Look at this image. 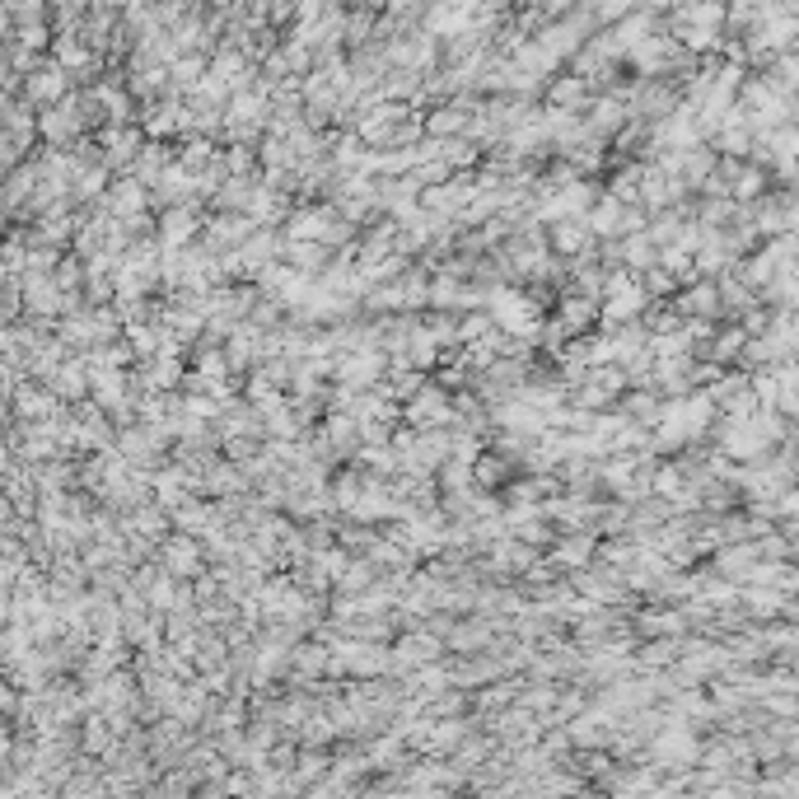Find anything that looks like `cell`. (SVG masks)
<instances>
[{"instance_id": "19", "label": "cell", "mask_w": 799, "mask_h": 799, "mask_svg": "<svg viewBox=\"0 0 799 799\" xmlns=\"http://www.w3.org/2000/svg\"><path fill=\"white\" fill-rule=\"evenodd\" d=\"M594 557H599V538L585 533V528H575L571 538H561V543L552 547V566H566V571H585Z\"/></svg>"}, {"instance_id": "1", "label": "cell", "mask_w": 799, "mask_h": 799, "mask_svg": "<svg viewBox=\"0 0 799 799\" xmlns=\"http://www.w3.org/2000/svg\"><path fill=\"white\" fill-rule=\"evenodd\" d=\"M715 416V398L711 393H692V398H673L655 421V449H683L687 440H701L706 426Z\"/></svg>"}, {"instance_id": "25", "label": "cell", "mask_w": 799, "mask_h": 799, "mask_svg": "<svg viewBox=\"0 0 799 799\" xmlns=\"http://www.w3.org/2000/svg\"><path fill=\"white\" fill-rule=\"evenodd\" d=\"M683 622H687V617L678 613V608H673V613H669V608H650V613L636 617V627H641L645 636H678Z\"/></svg>"}, {"instance_id": "8", "label": "cell", "mask_w": 799, "mask_h": 799, "mask_svg": "<svg viewBox=\"0 0 799 799\" xmlns=\"http://www.w3.org/2000/svg\"><path fill=\"white\" fill-rule=\"evenodd\" d=\"M201 561H206V543H197V533H183V528H178L173 538L159 543V566L169 575H178V580H197Z\"/></svg>"}, {"instance_id": "34", "label": "cell", "mask_w": 799, "mask_h": 799, "mask_svg": "<svg viewBox=\"0 0 799 799\" xmlns=\"http://www.w3.org/2000/svg\"><path fill=\"white\" fill-rule=\"evenodd\" d=\"M757 192H762V178H757L753 169L734 178V201H748V197H757Z\"/></svg>"}, {"instance_id": "32", "label": "cell", "mask_w": 799, "mask_h": 799, "mask_svg": "<svg viewBox=\"0 0 799 799\" xmlns=\"http://www.w3.org/2000/svg\"><path fill=\"white\" fill-rule=\"evenodd\" d=\"M500 477H505V458H500V454H482V458H477V486L496 491Z\"/></svg>"}, {"instance_id": "5", "label": "cell", "mask_w": 799, "mask_h": 799, "mask_svg": "<svg viewBox=\"0 0 799 799\" xmlns=\"http://www.w3.org/2000/svg\"><path fill=\"white\" fill-rule=\"evenodd\" d=\"M351 225L356 220H346L337 206H300V211H290L286 229L290 239H309V243H328V248H337V243H346V234H351Z\"/></svg>"}, {"instance_id": "24", "label": "cell", "mask_w": 799, "mask_h": 799, "mask_svg": "<svg viewBox=\"0 0 799 799\" xmlns=\"http://www.w3.org/2000/svg\"><path fill=\"white\" fill-rule=\"evenodd\" d=\"M472 482H477V463H472V458H458V454L444 458V468H440L444 496H449V491H472Z\"/></svg>"}, {"instance_id": "31", "label": "cell", "mask_w": 799, "mask_h": 799, "mask_svg": "<svg viewBox=\"0 0 799 799\" xmlns=\"http://www.w3.org/2000/svg\"><path fill=\"white\" fill-rule=\"evenodd\" d=\"M739 351H748V332L743 328H734V332H725V337H715V346H711V360H734Z\"/></svg>"}, {"instance_id": "17", "label": "cell", "mask_w": 799, "mask_h": 799, "mask_svg": "<svg viewBox=\"0 0 799 799\" xmlns=\"http://www.w3.org/2000/svg\"><path fill=\"white\" fill-rule=\"evenodd\" d=\"M99 206H103L108 215H117V220H131V215L150 211V192H145L141 178H127V183L108 187V192L99 197Z\"/></svg>"}, {"instance_id": "13", "label": "cell", "mask_w": 799, "mask_h": 799, "mask_svg": "<svg viewBox=\"0 0 799 799\" xmlns=\"http://www.w3.org/2000/svg\"><path fill=\"white\" fill-rule=\"evenodd\" d=\"M43 384L52 388V393H57L61 402H85V398H89V388H94V374H89L85 356H80V360H71V356H66V360H61V365H57V370L47 374Z\"/></svg>"}, {"instance_id": "3", "label": "cell", "mask_w": 799, "mask_h": 799, "mask_svg": "<svg viewBox=\"0 0 799 799\" xmlns=\"http://www.w3.org/2000/svg\"><path fill=\"white\" fill-rule=\"evenodd\" d=\"M491 318H496V328L505 337H519V342H533V337H543V304L533 300V295H519V290H496L491 295Z\"/></svg>"}, {"instance_id": "9", "label": "cell", "mask_w": 799, "mask_h": 799, "mask_svg": "<svg viewBox=\"0 0 799 799\" xmlns=\"http://www.w3.org/2000/svg\"><path fill=\"white\" fill-rule=\"evenodd\" d=\"M388 374V360L374 351V346H356V351H342L337 356V384H351V388H374L379 379Z\"/></svg>"}, {"instance_id": "20", "label": "cell", "mask_w": 799, "mask_h": 799, "mask_svg": "<svg viewBox=\"0 0 799 799\" xmlns=\"http://www.w3.org/2000/svg\"><path fill=\"white\" fill-rule=\"evenodd\" d=\"M197 229H201L197 211H192V201H183V206H173V211L159 220V239L169 243V248H187Z\"/></svg>"}, {"instance_id": "27", "label": "cell", "mask_w": 799, "mask_h": 799, "mask_svg": "<svg viewBox=\"0 0 799 799\" xmlns=\"http://www.w3.org/2000/svg\"><path fill=\"white\" fill-rule=\"evenodd\" d=\"M720 309V290L715 286H692L678 300V314H692V318H706V314H715Z\"/></svg>"}, {"instance_id": "33", "label": "cell", "mask_w": 799, "mask_h": 799, "mask_svg": "<svg viewBox=\"0 0 799 799\" xmlns=\"http://www.w3.org/2000/svg\"><path fill=\"white\" fill-rule=\"evenodd\" d=\"M673 655H678V650H673V641H655L641 659L650 664V669H664V664H673Z\"/></svg>"}, {"instance_id": "11", "label": "cell", "mask_w": 799, "mask_h": 799, "mask_svg": "<svg viewBox=\"0 0 799 799\" xmlns=\"http://www.w3.org/2000/svg\"><path fill=\"white\" fill-rule=\"evenodd\" d=\"M10 402H15V421H24V426L57 421V416H61V398L47 384L43 388H38V384H19L15 393H10Z\"/></svg>"}, {"instance_id": "22", "label": "cell", "mask_w": 799, "mask_h": 799, "mask_svg": "<svg viewBox=\"0 0 799 799\" xmlns=\"http://www.w3.org/2000/svg\"><path fill=\"white\" fill-rule=\"evenodd\" d=\"M220 519V510H206L201 500H183V505H173V528H183V533H206V528Z\"/></svg>"}, {"instance_id": "16", "label": "cell", "mask_w": 799, "mask_h": 799, "mask_svg": "<svg viewBox=\"0 0 799 799\" xmlns=\"http://www.w3.org/2000/svg\"><path fill=\"white\" fill-rule=\"evenodd\" d=\"M594 225H589L585 215H571V220H557L552 225V253L557 257H585L594 253Z\"/></svg>"}, {"instance_id": "2", "label": "cell", "mask_w": 799, "mask_h": 799, "mask_svg": "<svg viewBox=\"0 0 799 799\" xmlns=\"http://www.w3.org/2000/svg\"><path fill=\"white\" fill-rule=\"evenodd\" d=\"M781 435L785 426L776 412H743V416H729V426H720V449L734 458H757Z\"/></svg>"}, {"instance_id": "12", "label": "cell", "mask_w": 799, "mask_h": 799, "mask_svg": "<svg viewBox=\"0 0 799 799\" xmlns=\"http://www.w3.org/2000/svg\"><path fill=\"white\" fill-rule=\"evenodd\" d=\"M566 734H571L575 748H603V743L617 734V715L603 706V711H580L566 720Z\"/></svg>"}, {"instance_id": "26", "label": "cell", "mask_w": 799, "mask_h": 799, "mask_svg": "<svg viewBox=\"0 0 799 799\" xmlns=\"http://www.w3.org/2000/svg\"><path fill=\"white\" fill-rule=\"evenodd\" d=\"M757 225L767 234H785V229L799 225V201H767V211L757 215Z\"/></svg>"}, {"instance_id": "29", "label": "cell", "mask_w": 799, "mask_h": 799, "mask_svg": "<svg viewBox=\"0 0 799 799\" xmlns=\"http://www.w3.org/2000/svg\"><path fill=\"white\" fill-rule=\"evenodd\" d=\"M659 412H664V407H659V402L650 398V393H636V398L627 402V416L636 421V426H655Z\"/></svg>"}, {"instance_id": "23", "label": "cell", "mask_w": 799, "mask_h": 799, "mask_svg": "<svg viewBox=\"0 0 799 799\" xmlns=\"http://www.w3.org/2000/svg\"><path fill=\"white\" fill-rule=\"evenodd\" d=\"M281 257H286L290 267H300V272H314V267H323V262H328V243L286 239V248H281Z\"/></svg>"}, {"instance_id": "21", "label": "cell", "mask_w": 799, "mask_h": 799, "mask_svg": "<svg viewBox=\"0 0 799 799\" xmlns=\"http://www.w3.org/2000/svg\"><path fill=\"white\" fill-rule=\"evenodd\" d=\"M617 257L636 267V272H650L655 267V239H650V229H636L627 243H617Z\"/></svg>"}, {"instance_id": "10", "label": "cell", "mask_w": 799, "mask_h": 799, "mask_svg": "<svg viewBox=\"0 0 799 799\" xmlns=\"http://www.w3.org/2000/svg\"><path fill=\"white\" fill-rule=\"evenodd\" d=\"M650 753H655L659 767H687V762L701 757V748L683 720H669V729H659L655 739H650Z\"/></svg>"}, {"instance_id": "14", "label": "cell", "mask_w": 799, "mask_h": 799, "mask_svg": "<svg viewBox=\"0 0 799 799\" xmlns=\"http://www.w3.org/2000/svg\"><path fill=\"white\" fill-rule=\"evenodd\" d=\"M257 229V220L248 211H229V215H215L211 225H206V248L211 253H234L248 234Z\"/></svg>"}, {"instance_id": "15", "label": "cell", "mask_w": 799, "mask_h": 799, "mask_svg": "<svg viewBox=\"0 0 799 799\" xmlns=\"http://www.w3.org/2000/svg\"><path fill=\"white\" fill-rule=\"evenodd\" d=\"M552 318H557L571 337H585V332L599 323V300L585 295V290H571V295H561V300H557V314H552Z\"/></svg>"}, {"instance_id": "7", "label": "cell", "mask_w": 799, "mask_h": 799, "mask_svg": "<svg viewBox=\"0 0 799 799\" xmlns=\"http://www.w3.org/2000/svg\"><path fill=\"white\" fill-rule=\"evenodd\" d=\"M402 416L412 421V430L454 426V398H449L444 388H416L412 398L402 402Z\"/></svg>"}, {"instance_id": "4", "label": "cell", "mask_w": 799, "mask_h": 799, "mask_svg": "<svg viewBox=\"0 0 799 799\" xmlns=\"http://www.w3.org/2000/svg\"><path fill=\"white\" fill-rule=\"evenodd\" d=\"M645 309H650V290H645L641 276L608 272V286H603V300H599L603 323H608V328H622V323H636Z\"/></svg>"}, {"instance_id": "30", "label": "cell", "mask_w": 799, "mask_h": 799, "mask_svg": "<svg viewBox=\"0 0 799 799\" xmlns=\"http://www.w3.org/2000/svg\"><path fill=\"white\" fill-rule=\"evenodd\" d=\"M486 622H468V627H449V645L454 650H472V645H486Z\"/></svg>"}, {"instance_id": "6", "label": "cell", "mask_w": 799, "mask_h": 799, "mask_svg": "<svg viewBox=\"0 0 799 799\" xmlns=\"http://www.w3.org/2000/svg\"><path fill=\"white\" fill-rule=\"evenodd\" d=\"M622 388H627V370H622V365H594V370L571 388V407L603 412V407H613V402H617Z\"/></svg>"}, {"instance_id": "28", "label": "cell", "mask_w": 799, "mask_h": 799, "mask_svg": "<svg viewBox=\"0 0 799 799\" xmlns=\"http://www.w3.org/2000/svg\"><path fill=\"white\" fill-rule=\"evenodd\" d=\"M743 603H748V608H753L757 617H771V608H781L785 594H781V589H762V585H753L748 594H743Z\"/></svg>"}, {"instance_id": "18", "label": "cell", "mask_w": 799, "mask_h": 799, "mask_svg": "<svg viewBox=\"0 0 799 799\" xmlns=\"http://www.w3.org/2000/svg\"><path fill=\"white\" fill-rule=\"evenodd\" d=\"M430 659H440V636L435 631H416V636H402L398 650H393V669L407 673V669H421Z\"/></svg>"}]
</instances>
